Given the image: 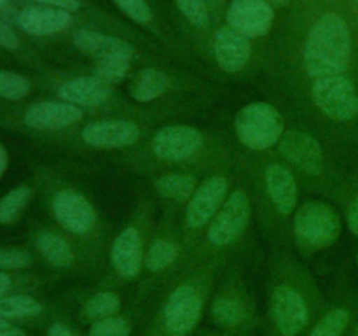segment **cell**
<instances>
[{
  "label": "cell",
  "mask_w": 358,
  "mask_h": 336,
  "mask_svg": "<svg viewBox=\"0 0 358 336\" xmlns=\"http://www.w3.org/2000/svg\"><path fill=\"white\" fill-rule=\"evenodd\" d=\"M52 214L69 233L86 234L96 223L93 205L80 192L62 189L52 196Z\"/></svg>",
  "instance_id": "9c48e42d"
},
{
  "label": "cell",
  "mask_w": 358,
  "mask_h": 336,
  "mask_svg": "<svg viewBox=\"0 0 358 336\" xmlns=\"http://www.w3.org/2000/svg\"><path fill=\"white\" fill-rule=\"evenodd\" d=\"M7 163H9V158H7V150L3 149V146L0 144V177H2L3 172H6Z\"/></svg>",
  "instance_id": "b9f144b4"
},
{
  "label": "cell",
  "mask_w": 358,
  "mask_h": 336,
  "mask_svg": "<svg viewBox=\"0 0 358 336\" xmlns=\"http://www.w3.org/2000/svg\"><path fill=\"white\" fill-rule=\"evenodd\" d=\"M346 220H348L350 231L358 237V195L353 196V200L350 202L348 212H346Z\"/></svg>",
  "instance_id": "74e56055"
},
{
  "label": "cell",
  "mask_w": 358,
  "mask_h": 336,
  "mask_svg": "<svg viewBox=\"0 0 358 336\" xmlns=\"http://www.w3.org/2000/svg\"><path fill=\"white\" fill-rule=\"evenodd\" d=\"M90 336H129V326L124 318H98L90 328Z\"/></svg>",
  "instance_id": "1f68e13d"
},
{
  "label": "cell",
  "mask_w": 358,
  "mask_h": 336,
  "mask_svg": "<svg viewBox=\"0 0 358 336\" xmlns=\"http://www.w3.org/2000/svg\"><path fill=\"white\" fill-rule=\"evenodd\" d=\"M112 94V84L100 77H76L58 88V97L76 107H98L105 104Z\"/></svg>",
  "instance_id": "2e32d148"
},
{
  "label": "cell",
  "mask_w": 358,
  "mask_h": 336,
  "mask_svg": "<svg viewBox=\"0 0 358 336\" xmlns=\"http://www.w3.org/2000/svg\"><path fill=\"white\" fill-rule=\"evenodd\" d=\"M121 307V300L114 293H98L86 301L84 304V315L90 318H107L114 317L115 312Z\"/></svg>",
  "instance_id": "f1b7e54d"
},
{
  "label": "cell",
  "mask_w": 358,
  "mask_h": 336,
  "mask_svg": "<svg viewBox=\"0 0 358 336\" xmlns=\"http://www.w3.org/2000/svg\"><path fill=\"white\" fill-rule=\"evenodd\" d=\"M203 146V135L192 126L170 125L152 139V150L164 161H184L194 156Z\"/></svg>",
  "instance_id": "52a82bcc"
},
{
  "label": "cell",
  "mask_w": 358,
  "mask_h": 336,
  "mask_svg": "<svg viewBox=\"0 0 358 336\" xmlns=\"http://www.w3.org/2000/svg\"><path fill=\"white\" fill-rule=\"evenodd\" d=\"M31 265L30 252L21 248H0V272L21 270Z\"/></svg>",
  "instance_id": "836d02e7"
},
{
  "label": "cell",
  "mask_w": 358,
  "mask_h": 336,
  "mask_svg": "<svg viewBox=\"0 0 358 336\" xmlns=\"http://www.w3.org/2000/svg\"><path fill=\"white\" fill-rule=\"evenodd\" d=\"M250 220V202L245 191H234L227 196L222 209L208 226V241L215 247H226L236 241L247 230Z\"/></svg>",
  "instance_id": "5b68a950"
},
{
  "label": "cell",
  "mask_w": 358,
  "mask_h": 336,
  "mask_svg": "<svg viewBox=\"0 0 358 336\" xmlns=\"http://www.w3.org/2000/svg\"><path fill=\"white\" fill-rule=\"evenodd\" d=\"M42 307L37 300L30 296H2L0 298V317L2 318H24L41 314Z\"/></svg>",
  "instance_id": "d4e9b609"
},
{
  "label": "cell",
  "mask_w": 358,
  "mask_h": 336,
  "mask_svg": "<svg viewBox=\"0 0 358 336\" xmlns=\"http://www.w3.org/2000/svg\"><path fill=\"white\" fill-rule=\"evenodd\" d=\"M156 188L164 198L173 202H189L196 191V178L187 174H168L157 178Z\"/></svg>",
  "instance_id": "603a6c76"
},
{
  "label": "cell",
  "mask_w": 358,
  "mask_h": 336,
  "mask_svg": "<svg viewBox=\"0 0 358 336\" xmlns=\"http://www.w3.org/2000/svg\"><path fill=\"white\" fill-rule=\"evenodd\" d=\"M0 48L9 49V51L20 48V38H17L16 31L9 24L3 23L2 20H0Z\"/></svg>",
  "instance_id": "d590c367"
},
{
  "label": "cell",
  "mask_w": 358,
  "mask_h": 336,
  "mask_svg": "<svg viewBox=\"0 0 358 336\" xmlns=\"http://www.w3.org/2000/svg\"><path fill=\"white\" fill-rule=\"evenodd\" d=\"M17 24L30 35H52L72 24V14L69 10L55 9L48 6L24 7L17 14Z\"/></svg>",
  "instance_id": "e0dca14e"
},
{
  "label": "cell",
  "mask_w": 358,
  "mask_h": 336,
  "mask_svg": "<svg viewBox=\"0 0 358 336\" xmlns=\"http://www.w3.org/2000/svg\"><path fill=\"white\" fill-rule=\"evenodd\" d=\"M294 233L306 251H318L334 244L341 234V219L329 203L306 202L294 217Z\"/></svg>",
  "instance_id": "7a4b0ae2"
},
{
  "label": "cell",
  "mask_w": 358,
  "mask_h": 336,
  "mask_svg": "<svg viewBox=\"0 0 358 336\" xmlns=\"http://www.w3.org/2000/svg\"><path fill=\"white\" fill-rule=\"evenodd\" d=\"M37 248L42 254V258L49 265L56 266V268H69L76 261L69 241L63 237H59V234L52 233V231H44V233L38 234Z\"/></svg>",
  "instance_id": "7402d4cb"
},
{
  "label": "cell",
  "mask_w": 358,
  "mask_h": 336,
  "mask_svg": "<svg viewBox=\"0 0 358 336\" xmlns=\"http://www.w3.org/2000/svg\"><path fill=\"white\" fill-rule=\"evenodd\" d=\"M275 324L283 336H297L308 324V304L299 290L290 286H278L273 293Z\"/></svg>",
  "instance_id": "7c38bea8"
},
{
  "label": "cell",
  "mask_w": 358,
  "mask_h": 336,
  "mask_svg": "<svg viewBox=\"0 0 358 336\" xmlns=\"http://www.w3.org/2000/svg\"><path fill=\"white\" fill-rule=\"evenodd\" d=\"M348 324L350 312L345 308H334L315 326L310 336H343Z\"/></svg>",
  "instance_id": "4dcf8cb0"
},
{
  "label": "cell",
  "mask_w": 358,
  "mask_h": 336,
  "mask_svg": "<svg viewBox=\"0 0 358 336\" xmlns=\"http://www.w3.org/2000/svg\"><path fill=\"white\" fill-rule=\"evenodd\" d=\"M83 108L63 100L37 102L24 112V122L34 130H62L80 121Z\"/></svg>",
  "instance_id": "5bb4252c"
},
{
  "label": "cell",
  "mask_w": 358,
  "mask_h": 336,
  "mask_svg": "<svg viewBox=\"0 0 358 336\" xmlns=\"http://www.w3.org/2000/svg\"><path fill=\"white\" fill-rule=\"evenodd\" d=\"M203 300L192 286H178L168 298L163 310L164 328L173 336H185L201 317Z\"/></svg>",
  "instance_id": "8992f818"
},
{
  "label": "cell",
  "mask_w": 358,
  "mask_h": 336,
  "mask_svg": "<svg viewBox=\"0 0 358 336\" xmlns=\"http://www.w3.org/2000/svg\"><path fill=\"white\" fill-rule=\"evenodd\" d=\"M357 336H358V329H357Z\"/></svg>",
  "instance_id": "f6af8a7d"
},
{
  "label": "cell",
  "mask_w": 358,
  "mask_h": 336,
  "mask_svg": "<svg viewBox=\"0 0 358 336\" xmlns=\"http://www.w3.org/2000/svg\"><path fill=\"white\" fill-rule=\"evenodd\" d=\"M48 336H73V332L70 331L66 326H63L62 322H55V324L49 328Z\"/></svg>",
  "instance_id": "ab89813d"
},
{
  "label": "cell",
  "mask_w": 358,
  "mask_h": 336,
  "mask_svg": "<svg viewBox=\"0 0 358 336\" xmlns=\"http://www.w3.org/2000/svg\"><path fill=\"white\" fill-rule=\"evenodd\" d=\"M275 13L266 0H231L227 27L247 38L262 37L271 28Z\"/></svg>",
  "instance_id": "ba28073f"
},
{
  "label": "cell",
  "mask_w": 358,
  "mask_h": 336,
  "mask_svg": "<svg viewBox=\"0 0 358 336\" xmlns=\"http://www.w3.org/2000/svg\"><path fill=\"white\" fill-rule=\"evenodd\" d=\"M227 196V181L219 175L206 178L199 188H196L185 210V223L189 227L206 226L217 216Z\"/></svg>",
  "instance_id": "30bf717a"
},
{
  "label": "cell",
  "mask_w": 358,
  "mask_h": 336,
  "mask_svg": "<svg viewBox=\"0 0 358 336\" xmlns=\"http://www.w3.org/2000/svg\"><path fill=\"white\" fill-rule=\"evenodd\" d=\"M311 97L315 105L334 121H352L358 115L357 88L345 74L315 79Z\"/></svg>",
  "instance_id": "277c9868"
},
{
  "label": "cell",
  "mask_w": 358,
  "mask_h": 336,
  "mask_svg": "<svg viewBox=\"0 0 358 336\" xmlns=\"http://www.w3.org/2000/svg\"><path fill=\"white\" fill-rule=\"evenodd\" d=\"M140 128L124 119H100L83 128V140L96 149H122L138 142Z\"/></svg>",
  "instance_id": "8fae6325"
},
{
  "label": "cell",
  "mask_w": 358,
  "mask_h": 336,
  "mask_svg": "<svg viewBox=\"0 0 358 336\" xmlns=\"http://www.w3.org/2000/svg\"><path fill=\"white\" fill-rule=\"evenodd\" d=\"M0 336H24V332L14 324H10L7 318L0 317Z\"/></svg>",
  "instance_id": "f35d334b"
},
{
  "label": "cell",
  "mask_w": 358,
  "mask_h": 336,
  "mask_svg": "<svg viewBox=\"0 0 358 336\" xmlns=\"http://www.w3.org/2000/svg\"><path fill=\"white\" fill-rule=\"evenodd\" d=\"M177 6L194 27L205 28L208 24V9L205 0H177Z\"/></svg>",
  "instance_id": "d6a6232c"
},
{
  "label": "cell",
  "mask_w": 358,
  "mask_h": 336,
  "mask_svg": "<svg viewBox=\"0 0 358 336\" xmlns=\"http://www.w3.org/2000/svg\"><path fill=\"white\" fill-rule=\"evenodd\" d=\"M168 88H170V79H168L161 70L143 69L140 70V72L136 74L135 79H133L129 93H131L135 102L147 104V102L156 100L161 94L166 93Z\"/></svg>",
  "instance_id": "44dd1931"
},
{
  "label": "cell",
  "mask_w": 358,
  "mask_h": 336,
  "mask_svg": "<svg viewBox=\"0 0 358 336\" xmlns=\"http://www.w3.org/2000/svg\"><path fill=\"white\" fill-rule=\"evenodd\" d=\"M112 266L122 279H135L143 261L142 238L135 227H126L117 234L110 248Z\"/></svg>",
  "instance_id": "d6986e66"
},
{
  "label": "cell",
  "mask_w": 358,
  "mask_h": 336,
  "mask_svg": "<svg viewBox=\"0 0 358 336\" xmlns=\"http://www.w3.org/2000/svg\"><path fill=\"white\" fill-rule=\"evenodd\" d=\"M13 282H10V276L6 272H0V298L6 296L7 290L10 289Z\"/></svg>",
  "instance_id": "60d3db41"
},
{
  "label": "cell",
  "mask_w": 358,
  "mask_h": 336,
  "mask_svg": "<svg viewBox=\"0 0 358 336\" xmlns=\"http://www.w3.org/2000/svg\"><path fill=\"white\" fill-rule=\"evenodd\" d=\"M73 44H76L80 51L87 52V55L94 56V58L98 59H103L115 55H124L133 58V55H135L131 46L126 41H122V38L100 34V31L94 30H87V28L77 30L76 34H73Z\"/></svg>",
  "instance_id": "ffe728a7"
},
{
  "label": "cell",
  "mask_w": 358,
  "mask_h": 336,
  "mask_svg": "<svg viewBox=\"0 0 358 336\" xmlns=\"http://www.w3.org/2000/svg\"><path fill=\"white\" fill-rule=\"evenodd\" d=\"M129 66H131V56H124V55L108 56V58L98 59L94 76L100 77V79L105 80V83L114 84V83H119V80H122L126 76H128Z\"/></svg>",
  "instance_id": "83f0119b"
},
{
  "label": "cell",
  "mask_w": 358,
  "mask_h": 336,
  "mask_svg": "<svg viewBox=\"0 0 358 336\" xmlns=\"http://www.w3.org/2000/svg\"><path fill=\"white\" fill-rule=\"evenodd\" d=\"M212 314L213 318L220 326H226V328H234V326L243 324L245 318H247V310H245L243 304L238 300H234V298L227 296H220L213 301Z\"/></svg>",
  "instance_id": "cb8c5ba5"
},
{
  "label": "cell",
  "mask_w": 358,
  "mask_h": 336,
  "mask_svg": "<svg viewBox=\"0 0 358 336\" xmlns=\"http://www.w3.org/2000/svg\"><path fill=\"white\" fill-rule=\"evenodd\" d=\"M238 139L252 150L276 146L283 135V118L273 105L257 102L243 107L234 121Z\"/></svg>",
  "instance_id": "3957f363"
},
{
  "label": "cell",
  "mask_w": 358,
  "mask_h": 336,
  "mask_svg": "<svg viewBox=\"0 0 358 336\" xmlns=\"http://www.w3.org/2000/svg\"><path fill=\"white\" fill-rule=\"evenodd\" d=\"M30 91L31 84L27 77L9 70H0V98L16 102L27 97Z\"/></svg>",
  "instance_id": "f546056e"
},
{
  "label": "cell",
  "mask_w": 358,
  "mask_h": 336,
  "mask_svg": "<svg viewBox=\"0 0 358 336\" xmlns=\"http://www.w3.org/2000/svg\"><path fill=\"white\" fill-rule=\"evenodd\" d=\"M7 2H9V0H0V9H3V7L7 6Z\"/></svg>",
  "instance_id": "7bdbcfd3"
},
{
  "label": "cell",
  "mask_w": 358,
  "mask_h": 336,
  "mask_svg": "<svg viewBox=\"0 0 358 336\" xmlns=\"http://www.w3.org/2000/svg\"><path fill=\"white\" fill-rule=\"evenodd\" d=\"M177 255L178 245L173 240L163 238V240H156L150 245L149 251L145 252L143 262H145V266L150 272H161V270L168 268L177 259Z\"/></svg>",
  "instance_id": "484cf974"
},
{
  "label": "cell",
  "mask_w": 358,
  "mask_h": 336,
  "mask_svg": "<svg viewBox=\"0 0 358 336\" xmlns=\"http://www.w3.org/2000/svg\"><path fill=\"white\" fill-rule=\"evenodd\" d=\"M264 182L266 191L278 214L290 216L296 209L297 196H299V189H297V182L292 172L283 164L273 163L266 168Z\"/></svg>",
  "instance_id": "ac0fdd59"
},
{
  "label": "cell",
  "mask_w": 358,
  "mask_h": 336,
  "mask_svg": "<svg viewBox=\"0 0 358 336\" xmlns=\"http://www.w3.org/2000/svg\"><path fill=\"white\" fill-rule=\"evenodd\" d=\"M213 55L220 69L229 74H236L250 59V41L231 27H222L215 31L213 37Z\"/></svg>",
  "instance_id": "9a60e30c"
},
{
  "label": "cell",
  "mask_w": 358,
  "mask_h": 336,
  "mask_svg": "<svg viewBox=\"0 0 358 336\" xmlns=\"http://www.w3.org/2000/svg\"><path fill=\"white\" fill-rule=\"evenodd\" d=\"M280 154L289 163L310 175H320L324 170V150L315 136L304 132L283 133L278 142Z\"/></svg>",
  "instance_id": "4fadbf2b"
},
{
  "label": "cell",
  "mask_w": 358,
  "mask_h": 336,
  "mask_svg": "<svg viewBox=\"0 0 358 336\" xmlns=\"http://www.w3.org/2000/svg\"><path fill=\"white\" fill-rule=\"evenodd\" d=\"M119 9L136 23H149L152 13L145 0H114Z\"/></svg>",
  "instance_id": "e575fe53"
},
{
  "label": "cell",
  "mask_w": 358,
  "mask_h": 336,
  "mask_svg": "<svg viewBox=\"0 0 358 336\" xmlns=\"http://www.w3.org/2000/svg\"><path fill=\"white\" fill-rule=\"evenodd\" d=\"M38 4H44L48 7H55V9H63L73 13V10H79L80 2L79 0H35Z\"/></svg>",
  "instance_id": "8d00e7d4"
},
{
  "label": "cell",
  "mask_w": 358,
  "mask_h": 336,
  "mask_svg": "<svg viewBox=\"0 0 358 336\" xmlns=\"http://www.w3.org/2000/svg\"><path fill=\"white\" fill-rule=\"evenodd\" d=\"M304 66L313 79L341 76L352 59V34L339 14L327 13L313 24L304 44Z\"/></svg>",
  "instance_id": "6da1fadb"
},
{
  "label": "cell",
  "mask_w": 358,
  "mask_h": 336,
  "mask_svg": "<svg viewBox=\"0 0 358 336\" xmlns=\"http://www.w3.org/2000/svg\"><path fill=\"white\" fill-rule=\"evenodd\" d=\"M31 198V189L27 186L10 189L0 198V224H9L21 214Z\"/></svg>",
  "instance_id": "4316f807"
},
{
  "label": "cell",
  "mask_w": 358,
  "mask_h": 336,
  "mask_svg": "<svg viewBox=\"0 0 358 336\" xmlns=\"http://www.w3.org/2000/svg\"><path fill=\"white\" fill-rule=\"evenodd\" d=\"M357 262H358V254H357Z\"/></svg>",
  "instance_id": "ee69618b"
}]
</instances>
